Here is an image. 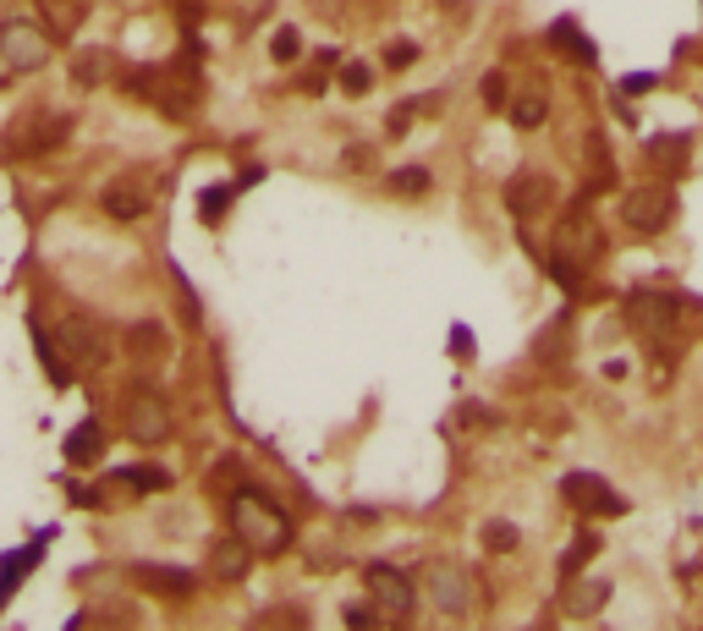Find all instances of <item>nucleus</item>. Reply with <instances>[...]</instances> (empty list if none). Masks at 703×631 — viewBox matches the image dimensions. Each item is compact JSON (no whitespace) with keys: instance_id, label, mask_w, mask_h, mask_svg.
Instances as JSON below:
<instances>
[{"instance_id":"obj_1","label":"nucleus","mask_w":703,"mask_h":631,"mask_svg":"<svg viewBox=\"0 0 703 631\" xmlns=\"http://www.w3.org/2000/svg\"><path fill=\"white\" fill-rule=\"evenodd\" d=\"M231 532L242 538L253 555H281V550H292V516H286L276 500H264L258 489H237V494H231Z\"/></svg>"},{"instance_id":"obj_2","label":"nucleus","mask_w":703,"mask_h":631,"mask_svg":"<svg viewBox=\"0 0 703 631\" xmlns=\"http://www.w3.org/2000/svg\"><path fill=\"white\" fill-rule=\"evenodd\" d=\"M599 253H604V231H599V220H588L583 209H572L561 226H555V253H550V269H555V281L561 286H577L588 269L599 263Z\"/></svg>"},{"instance_id":"obj_3","label":"nucleus","mask_w":703,"mask_h":631,"mask_svg":"<svg viewBox=\"0 0 703 631\" xmlns=\"http://www.w3.org/2000/svg\"><path fill=\"white\" fill-rule=\"evenodd\" d=\"M122 428L138 439V445H165L170 439V428H176V417H170V401L159 396V390H127V401H122Z\"/></svg>"},{"instance_id":"obj_4","label":"nucleus","mask_w":703,"mask_h":631,"mask_svg":"<svg viewBox=\"0 0 703 631\" xmlns=\"http://www.w3.org/2000/svg\"><path fill=\"white\" fill-rule=\"evenodd\" d=\"M670 215H676V193H670L665 182H638V188H627V198H622V226L638 231V236H654Z\"/></svg>"},{"instance_id":"obj_5","label":"nucleus","mask_w":703,"mask_h":631,"mask_svg":"<svg viewBox=\"0 0 703 631\" xmlns=\"http://www.w3.org/2000/svg\"><path fill=\"white\" fill-rule=\"evenodd\" d=\"M369 577V604L380 609V620L385 626H401V620H412V604H418V593H412V582H407V571H396V566H369L363 571Z\"/></svg>"},{"instance_id":"obj_6","label":"nucleus","mask_w":703,"mask_h":631,"mask_svg":"<svg viewBox=\"0 0 703 631\" xmlns=\"http://www.w3.org/2000/svg\"><path fill=\"white\" fill-rule=\"evenodd\" d=\"M0 61H7L12 72H39V66L50 61L44 28H39V23H23V17L0 23Z\"/></svg>"},{"instance_id":"obj_7","label":"nucleus","mask_w":703,"mask_h":631,"mask_svg":"<svg viewBox=\"0 0 703 631\" xmlns=\"http://www.w3.org/2000/svg\"><path fill=\"white\" fill-rule=\"evenodd\" d=\"M627 319H632V330L643 335V340H670L676 335V324H681V302L676 297H660V292H632L627 297Z\"/></svg>"},{"instance_id":"obj_8","label":"nucleus","mask_w":703,"mask_h":631,"mask_svg":"<svg viewBox=\"0 0 703 631\" xmlns=\"http://www.w3.org/2000/svg\"><path fill=\"white\" fill-rule=\"evenodd\" d=\"M561 494H566V505H577V511H588V516H622L627 511V494H615L604 478H593V473H572L566 484H561Z\"/></svg>"},{"instance_id":"obj_9","label":"nucleus","mask_w":703,"mask_h":631,"mask_svg":"<svg viewBox=\"0 0 703 631\" xmlns=\"http://www.w3.org/2000/svg\"><path fill=\"white\" fill-rule=\"evenodd\" d=\"M61 351L72 357V363H82V369H94V363H105V335H100V324H88V319H61Z\"/></svg>"},{"instance_id":"obj_10","label":"nucleus","mask_w":703,"mask_h":631,"mask_svg":"<svg viewBox=\"0 0 703 631\" xmlns=\"http://www.w3.org/2000/svg\"><path fill=\"white\" fill-rule=\"evenodd\" d=\"M149 204H154V188L143 182V176H116V182L105 188V209L116 220H143Z\"/></svg>"},{"instance_id":"obj_11","label":"nucleus","mask_w":703,"mask_h":631,"mask_svg":"<svg viewBox=\"0 0 703 631\" xmlns=\"http://www.w3.org/2000/svg\"><path fill=\"white\" fill-rule=\"evenodd\" d=\"M610 604V582L604 577H566V593H561V609L572 615V620H593L599 609Z\"/></svg>"},{"instance_id":"obj_12","label":"nucleus","mask_w":703,"mask_h":631,"mask_svg":"<svg viewBox=\"0 0 703 631\" xmlns=\"http://www.w3.org/2000/svg\"><path fill=\"white\" fill-rule=\"evenodd\" d=\"M61 138H66V121H61V116H28V121H17V127L7 132V143L23 149V154H44V149H55Z\"/></svg>"},{"instance_id":"obj_13","label":"nucleus","mask_w":703,"mask_h":631,"mask_svg":"<svg viewBox=\"0 0 703 631\" xmlns=\"http://www.w3.org/2000/svg\"><path fill=\"white\" fill-rule=\"evenodd\" d=\"M506 204H511V215H539L550 204V182L539 170H516L511 188H506Z\"/></svg>"},{"instance_id":"obj_14","label":"nucleus","mask_w":703,"mask_h":631,"mask_svg":"<svg viewBox=\"0 0 703 631\" xmlns=\"http://www.w3.org/2000/svg\"><path fill=\"white\" fill-rule=\"evenodd\" d=\"M429 593H434V604L446 609V615H462V609H468V577H462L457 566H434V571H429Z\"/></svg>"},{"instance_id":"obj_15","label":"nucleus","mask_w":703,"mask_h":631,"mask_svg":"<svg viewBox=\"0 0 703 631\" xmlns=\"http://www.w3.org/2000/svg\"><path fill=\"white\" fill-rule=\"evenodd\" d=\"M28 330H34V346H39V363H44L50 385H72V357L55 346V335L44 330V319H28Z\"/></svg>"},{"instance_id":"obj_16","label":"nucleus","mask_w":703,"mask_h":631,"mask_svg":"<svg viewBox=\"0 0 703 631\" xmlns=\"http://www.w3.org/2000/svg\"><path fill=\"white\" fill-rule=\"evenodd\" d=\"M100 450H105V428H100V423H77V428L66 434V462H72V467L100 462Z\"/></svg>"},{"instance_id":"obj_17","label":"nucleus","mask_w":703,"mask_h":631,"mask_svg":"<svg viewBox=\"0 0 703 631\" xmlns=\"http://www.w3.org/2000/svg\"><path fill=\"white\" fill-rule=\"evenodd\" d=\"M132 577H138L143 588H154V593H170V598L193 593V571H182V566H138Z\"/></svg>"},{"instance_id":"obj_18","label":"nucleus","mask_w":703,"mask_h":631,"mask_svg":"<svg viewBox=\"0 0 703 631\" xmlns=\"http://www.w3.org/2000/svg\"><path fill=\"white\" fill-rule=\"evenodd\" d=\"M506 116H511V127H516V132H534V127H545L550 105H545L539 88H527V94H516V100L506 105Z\"/></svg>"},{"instance_id":"obj_19","label":"nucleus","mask_w":703,"mask_h":631,"mask_svg":"<svg viewBox=\"0 0 703 631\" xmlns=\"http://www.w3.org/2000/svg\"><path fill=\"white\" fill-rule=\"evenodd\" d=\"M550 44H555V50H566V61H577V66H593V61H599V55H593V44L583 39V28H577L572 17H561V23L550 28Z\"/></svg>"},{"instance_id":"obj_20","label":"nucleus","mask_w":703,"mask_h":631,"mask_svg":"<svg viewBox=\"0 0 703 631\" xmlns=\"http://www.w3.org/2000/svg\"><path fill=\"white\" fill-rule=\"evenodd\" d=\"M247 561H253V550L242 544L237 532H231V538H220V544H215V577H220V582H237V577L247 571Z\"/></svg>"},{"instance_id":"obj_21","label":"nucleus","mask_w":703,"mask_h":631,"mask_svg":"<svg viewBox=\"0 0 703 631\" xmlns=\"http://www.w3.org/2000/svg\"><path fill=\"white\" fill-rule=\"evenodd\" d=\"M44 555V538H34V544H28V555H7V566H0V604H7V593L28 577V566Z\"/></svg>"},{"instance_id":"obj_22","label":"nucleus","mask_w":703,"mask_h":631,"mask_svg":"<svg viewBox=\"0 0 703 631\" xmlns=\"http://www.w3.org/2000/svg\"><path fill=\"white\" fill-rule=\"evenodd\" d=\"M44 12H50V28L66 39V34H77V23H82V7L77 0H44Z\"/></svg>"},{"instance_id":"obj_23","label":"nucleus","mask_w":703,"mask_h":631,"mask_svg":"<svg viewBox=\"0 0 703 631\" xmlns=\"http://www.w3.org/2000/svg\"><path fill=\"white\" fill-rule=\"evenodd\" d=\"M111 484H116V489H165L170 478H165L159 467H127V473H116Z\"/></svg>"},{"instance_id":"obj_24","label":"nucleus","mask_w":703,"mask_h":631,"mask_svg":"<svg viewBox=\"0 0 703 631\" xmlns=\"http://www.w3.org/2000/svg\"><path fill=\"white\" fill-rule=\"evenodd\" d=\"M599 555V532H577V550H566V561H561V571L572 577V571H583L588 561Z\"/></svg>"},{"instance_id":"obj_25","label":"nucleus","mask_w":703,"mask_h":631,"mask_svg":"<svg viewBox=\"0 0 703 631\" xmlns=\"http://www.w3.org/2000/svg\"><path fill=\"white\" fill-rule=\"evenodd\" d=\"M423 188H429V170L423 165H407V170L391 176V193H401V198H418Z\"/></svg>"},{"instance_id":"obj_26","label":"nucleus","mask_w":703,"mask_h":631,"mask_svg":"<svg viewBox=\"0 0 703 631\" xmlns=\"http://www.w3.org/2000/svg\"><path fill=\"white\" fill-rule=\"evenodd\" d=\"M649 159H654V165H670V170H676V165L687 159V138H654V143H649Z\"/></svg>"},{"instance_id":"obj_27","label":"nucleus","mask_w":703,"mask_h":631,"mask_svg":"<svg viewBox=\"0 0 703 631\" xmlns=\"http://www.w3.org/2000/svg\"><path fill=\"white\" fill-rule=\"evenodd\" d=\"M127 340H132V351H138V357L165 351V330H159V324H132V330H127Z\"/></svg>"},{"instance_id":"obj_28","label":"nucleus","mask_w":703,"mask_h":631,"mask_svg":"<svg viewBox=\"0 0 703 631\" xmlns=\"http://www.w3.org/2000/svg\"><path fill=\"white\" fill-rule=\"evenodd\" d=\"M341 94H369V82H374V72L363 66V61H352V66H341Z\"/></svg>"},{"instance_id":"obj_29","label":"nucleus","mask_w":703,"mask_h":631,"mask_svg":"<svg viewBox=\"0 0 703 631\" xmlns=\"http://www.w3.org/2000/svg\"><path fill=\"white\" fill-rule=\"evenodd\" d=\"M484 550H495V555L516 550V527L511 521H484Z\"/></svg>"},{"instance_id":"obj_30","label":"nucleus","mask_w":703,"mask_h":631,"mask_svg":"<svg viewBox=\"0 0 703 631\" xmlns=\"http://www.w3.org/2000/svg\"><path fill=\"white\" fill-rule=\"evenodd\" d=\"M385 66H391V72L418 66V44H412V39H391V44H385Z\"/></svg>"},{"instance_id":"obj_31","label":"nucleus","mask_w":703,"mask_h":631,"mask_svg":"<svg viewBox=\"0 0 703 631\" xmlns=\"http://www.w3.org/2000/svg\"><path fill=\"white\" fill-rule=\"evenodd\" d=\"M77 82H100L105 77V50H88V55H77Z\"/></svg>"},{"instance_id":"obj_32","label":"nucleus","mask_w":703,"mask_h":631,"mask_svg":"<svg viewBox=\"0 0 703 631\" xmlns=\"http://www.w3.org/2000/svg\"><path fill=\"white\" fill-rule=\"evenodd\" d=\"M478 94H484L489 111H506V105H511V100H506V77H500V72H489V77L478 82Z\"/></svg>"},{"instance_id":"obj_33","label":"nucleus","mask_w":703,"mask_h":631,"mask_svg":"<svg viewBox=\"0 0 703 631\" xmlns=\"http://www.w3.org/2000/svg\"><path fill=\"white\" fill-rule=\"evenodd\" d=\"M341 615H346V626H358V631H374V626H385L374 604H346Z\"/></svg>"},{"instance_id":"obj_34","label":"nucleus","mask_w":703,"mask_h":631,"mask_svg":"<svg viewBox=\"0 0 703 631\" xmlns=\"http://www.w3.org/2000/svg\"><path fill=\"white\" fill-rule=\"evenodd\" d=\"M231 193H237V188H215V193H204V204H199V215H204V220H215V215H220V209L231 204Z\"/></svg>"},{"instance_id":"obj_35","label":"nucleus","mask_w":703,"mask_h":631,"mask_svg":"<svg viewBox=\"0 0 703 631\" xmlns=\"http://www.w3.org/2000/svg\"><path fill=\"white\" fill-rule=\"evenodd\" d=\"M270 50H276V61H297V28H281Z\"/></svg>"}]
</instances>
